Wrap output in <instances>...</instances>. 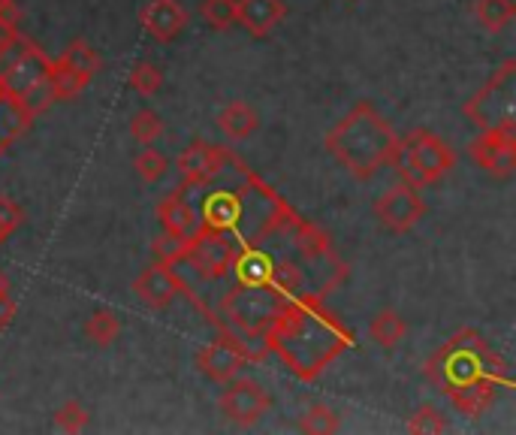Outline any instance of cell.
I'll list each match as a JSON object with an SVG mask.
<instances>
[{"label": "cell", "instance_id": "28", "mask_svg": "<svg viewBox=\"0 0 516 435\" xmlns=\"http://www.w3.org/2000/svg\"><path fill=\"white\" fill-rule=\"evenodd\" d=\"M200 16L212 31H227L236 25V0H203Z\"/></svg>", "mask_w": 516, "mask_h": 435}, {"label": "cell", "instance_id": "19", "mask_svg": "<svg viewBox=\"0 0 516 435\" xmlns=\"http://www.w3.org/2000/svg\"><path fill=\"white\" fill-rule=\"evenodd\" d=\"M218 127H221V133L230 136V139H245V136H251V133L260 127V115H257V109H254L251 103L233 100V103H227V106L221 109Z\"/></svg>", "mask_w": 516, "mask_h": 435}, {"label": "cell", "instance_id": "29", "mask_svg": "<svg viewBox=\"0 0 516 435\" xmlns=\"http://www.w3.org/2000/svg\"><path fill=\"white\" fill-rule=\"evenodd\" d=\"M405 429L414 432V435H441V432H447V420H444V414L435 405H420L408 417Z\"/></svg>", "mask_w": 516, "mask_h": 435}, {"label": "cell", "instance_id": "26", "mask_svg": "<svg viewBox=\"0 0 516 435\" xmlns=\"http://www.w3.org/2000/svg\"><path fill=\"white\" fill-rule=\"evenodd\" d=\"M185 248H188V239L166 233V230L151 239V257L154 263H163V266H179L185 260Z\"/></svg>", "mask_w": 516, "mask_h": 435}, {"label": "cell", "instance_id": "8", "mask_svg": "<svg viewBox=\"0 0 516 435\" xmlns=\"http://www.w3.org/2000/svg\"><path fill=\"white\" fill-rule=\"evenodd\" d=\"M236 248H239V242L230 233H218V230H203L200 227L188 239V248H185V260L182 263H191V269L203 281H218V278H224L230 272L233 257H236Z\"/></svg>", "mask_w": 516, "mask_h": 435}, {"label": "cell", "instance_id": "12", "mask_svg": "<svg viewBox=\"0 0 516 435\" xmlns=\"http://www.w3.org/2000/svg\"><path fill=\"white\" fill-rule=\"evenodd\" d=\"M239 161L212 142H191L179 155V173L185 179V188H206L212 185L227 167H236Z\"/></svg>", "mask_w": 516, "mask_h": 435}, {"label": "cell", "instance_id": "4", "mask_svg": "<svg viewBox=\"0 0 516 435\" xmlns=\"http://www.w3.org/2000/svg\"><path fill=\"white\" fill-rule=\"evenodd\" d=\"M284 294L275 287H266V284H236L233 290L221 297V306H218V315H212V324L221 330V333H230L236 336L239 342H245L251 360H263L266 357V345H263V336L269 330V324L275 321V315L281 312L284 306Z\"/></svg>", "mask_w": 516, "mask_h": 435}, {"label": "cell", "instance_id": "31", "mask_svg": "<svg viewBox=\"0 0 516 435\" xmlns=\"http://www.w3.org/2000/svg\"><path fill=\"white\" fill-rule=\"evenodd\" d=\"M133 170L139 173L142 182L154 185V182H160V179L166 176L169 161H166V155L157 152V149H142V152L136 155V161H133Z\"/></svg>", "mask_w": 516, "mask_h": 435}, {"label": "cell", "instance_id": "3", "mask_svg": "<svg viewBox=\"0 0 516 435\" xmlns=\"http://www.w3.org/2000/svg\"><path fill=\"white\" fill-rule=\"evenodd\" d=\"M323 145L338 167L348 170L357 182H366L393 167L399 136L372 100H357L354 109L326 133Z\"/></svg>", "mask_w": 516, "mask_h": 435}, {"label": "cell", "instance_id": "32", "mask_svg": "<svg viewBox=\"0 0 516 435\" xmlns=\"http://www.w3.org/2000/svg\"><path fill=\"white\" fill-rule=\"evenodd\" d=\"M55 426L61 432H82L88 426V408L76 399L64 402L58 411H55Z\"/></svg>", "mask_w": 516, "mask_h": 435}, {"label": "cell", "instance_id": "35", "mask_svg": "<svg viewBox=\"0 0 516 435\" xmlns=\"http://www.w3.org/2000/svg\"><path fill=\"white\" fill-rule=\"evenodd\" d=\"M16 300L10 297V290H0V333H4L16 321Z\"/></svg>", "mask_w": 516, "mask_h": 435}, {"label": "cell", "instance_id": "13", "mask_svg": "<svg viewBox=\"0 0 516 435\" xmlns=\"http://www.w3.org/2000/svg\"><path fill=\"white\" fill-rule=\"evenodd\" d=\"M248 363H251V354H248L245 342H239V339L230 336V333H221L218 342L206 345V348L197 354L200 372H206V375H209L212 381H218V384H227L230 378H236Z\"/></svg>", "mask_w": 516, "mask_h": 435}, {"label": "cell", "instance_id": "21", "mask_svg": "<svg viewBox=\"0 0 516 435\" xmlns=\"http://www.w3.org/2000/svg\"><path fill=\"white\" fill-rule=\"evenodd\" d=\"M91 73H79V70H70V67H61L52 61V73H49V88H52V97L55 100H73L79 97L88 85H91Z\"/></svg>", "mask_w": 516, "mask_h": 435}, {"label": "cell", "instance_id": "33", "mask_svg": "<svg viewBox=\"0 0 516 435\" xmlns=\"http://www.w3.org/2000/svg\"><path fill=\"white\" fill-rule=\"evenodd\" d=\"M22 224H25L22 206H19L16 200H10V197L0 194V245H4Z\"/></svg>", "mask_w": 516, "mask_h": 435}, {"label": "cell", "instance_id": "20", "mask_svg": "<svg viewBox=\"0 0 516 435\" xmlns=\"http://www.w3.org/2000/svg\"><path fill=\"white\" fill-rule=\"evenodd\" d=\"M369 333H372V339H375L381 348H396V345H402L405 336H408V321H405L396 309H381V312L372 318Z\"/></svg>", "mask_w": 516, "mask_h": 435}, {"label": "cell", "instance_id": "5", "mask_svg": "<svg viewBox=\"0 0 516 435\" xmlns=\"http://www.w3.org/2000/svg\"><path fill=\"white\" fill-rule=\"evenodd\" d=\"M52 58L25 34L0 49V91L19 97L34 115L46 112L55 97L49 88Z\"/></svg>", "mask_w": 516, "mask_h": 435}, {"label": "cell", "instance_id": "11", "mask_svg": "<svg viewBox=\"0 0 516 435\" xmlns=\"http://www.w3.org/2000/svg\"><path fill=\"white\" fill-rule=\"evenodd\" d=\"M269 408H272V396L254 378H239L236 375V378L227 381V390L221 393V411L236 426H254Z\"/></svg>", "mask_w": 516, "mask_h": 435}, {"label": "cell", "instance_id": "17", "mask_svg": "<svg viewBox=\"0 0 516 435\" xmlns=\"http://www.w3.org/2000/svg\"><path fill=\"white\" fill-rule=\"evenodd\" d=\"M197 215H200V227L203 230H218V233H230L233 236L236 233V221H239V194L227 191V188L209 191L200 200Z\"/></svg>", "mask_w": 516, "mask_h": 435}, {"label": "cell", "instance_id": "10", "mask_svg": "<svg viewBox=\"0 0 516 435\" xmlns=\"http://www.w3.org/2000/svg\"><path fill=\"white\" fill-rule=\"evenodd\" d=\"M471 158L483 173L507 179L516 170V124L480 130V136L471 142Z\"/></svg>", "mask_w": 516, "mask_h": 435}, {"label": "cell", "instance_id": "14", "mask_svg": "<svg viewBox=\"0 0 516 435\" xmlns=\"http://www.w3.org/2000/svg\"><path fill=\"white\" fill-rule=\"evenodd\" d=\"M133 294L148 306V309H166L172 306L179 294H191L188 284L172 272V266L163 263H151L148 269H142L133 281Z\"/></svg>", "mask_w": 516, "mask_h": 435}, {"label": "cell", "instance_id": "27", "mask_svg": "<svg viewBox=\"0 0 516 435\" xmlns=\"http://www.w3.org/2000/svg\"><path fill=\"white\" fill-rule=\"evenodd\" d=\"M130 136L142 145H151L163 136V118L154 109H139L130 115Z\"/></svg>", "mask_w": 516, "mask_h": 435}, {"label": "cell", "instance_id": "7", "mask_svg": "<svg viewBox=\"0 0 516 435\" xmlns=\"http://www.w3.org/2000/svg\"><path fill=\"white\" fill-rule=\"evenodd\" d=\"M465 118L477 130H495L516 124V61H504L483 88L471 94L462 106Z\"/></svg>", "mask_w": 516, "mask_h": 435}, {"label": "cell", "instance_id": "9", "mask_svg": "<svg viewBox=\"0 0 516 435\" xmlns=\"http://www.w3.org/2000/svg\"><path fill=\"white\" fill-rule=\"evenodd\" d=\"M372 212H375V218H378V224L384 230H390V233H408V230H414L423 221L426 203L420 197V188H414L408 182H399V185L387 188L375 200Z\"/></svg>", "mask_w": 516, "mask_h": 435}, {"label": "cell", "instance_id": "15", "mask_svg": "<svg viewBox=\"0 0 516 435\" xmlns=\"http://www.w3.org/2000/svg\"><path fill=\"white\" fill-rule=\"evenodd\" d=\"M139 25L154 43H172L188 28V10L179 0H148L139 10Z\"/></svg>", "mask_w": 516, "mask_h": 435}, {"label": "cell", "instance_id": "16", "mask_svg": "<svg viewBox=\"0 0 516 435\" xmlns=\"http://www.w3.org/2000/svg\"><path fill=\"white\" fill-rule=\"evenodd\" d=\"M287 16L284 0H236V25L254 40H266Z\"/></svg>", "mask_w": 516, "mask_h": 435}, {"label": "cell", "instance_id": "23", "mask_svg": "<svg viewBox=\"0 0 516 435\" xmlns=\"http://www.w3.org/2000/svg\"><path fill=\"white\" fill-rule=\"evenodd\" d=\"M477 22L486 28V31H504L513 19H516V4L513 0H477Z\"/></svg>", "mask_w": 516, "mask_h": 435}, {"label": "cell", "instance_id": "22", "mask_svg": "<svg viewBox=\"0 0 516 435\" xmlns=\"http://www.w3.org/2000/svg\"><path fill=\"white\" fill-rule=\"evenodd\" d=\"M85 336L97 345V348H109L118 342L121 336V318L112 309H97L91 312V318L85 321Z\"/></svg>", "mask_w": 516, "mask_h": 435}, {"label": "cell", "instance_id": "30", "mask_svg": "<svg viewBox=\"0 0 516 435\" xmlns=\"http://www.w3.org/2000/svg\"><path fill=\"white\" fill-rule=\"evenodd\" d=\"M127 85H130L133 91H139L142 97H151V94H157L160 85H163V70H160L157 64H151V61H139V64L130 70Z\"/></svg>", "mask_w": 516, "mask_h": 435}, {"label": "cell", "instance_id": "34", "mask_svg": "<svg viewBox=\"0 0 516 435\" xmlns=\"http://www.w3.org/2000/svg\"><path fill=\"white\" fill-rule=\"evenodd\" d=\"M22 37L19 31V13H0V49L16 43Z\"/></svg>", "mask_w": 516, "mask_h": 435}, {"label": "cell", "instance_id": "38", "mask_svg": "<svg viewBox=\"0 0 516 435\" xmlns=\"http://www.w3.org/2000/svg\"><path fill=\"white\" fill-rule=\"evenodd\" d=\"M348 4H351V0H348Z\"/></svg>", "mask_w": 516, "mask_h": 435}, {"label": "cell", "instance_id": "24", "mask_svg": "<svg viewBox=\"0 0 516 435\" xmlns=\"http://www.w3.org/2000/svg\"><path fill=\"white\" fill-rule=\"evenodd\" d=\"M55 64H61V67H70V70H79V73H97L100 70V55L85 43V40H73L58 58H55Z\"/></svg>", "mask_w": 516, "mask_h": 435}, {"label": "cell", "instance_id": "1", "mask_svg": "<svg viewBox=\"0 0 516 435\" xmlns=\"http://www.w3.org/2000/svg\"><path fill=\"white\" fill-rule=\"evenodd\" d=\"M266 354H275L299 381H317L329 363L354 348V330L326 309L317 294L287 297L263 336Z\"/></svg>", "mask_w": 516, "mask_h": 435}, {"label": "cell", "instance_id": "25", "mask_svg": "<svg viewBox=\"0 0 516 435\" xmlns=\"http://www.w3.org/2000/svg\"><path fill=\"white\" fill-rule=\"evenodd\" d=\"M299 429H302V432H311V435H332V432L341 429V417H338L329 405L314 402V405L302 414Z\"/></svg>", "mask_w": 516, "mask_h": 435}, {"label": "cell", "instance_id": "2", "mask_svg": "<svg viewBox=\"0 0 516 435\" xmlns=\"http://www.w3.org/2000/svg\"><path fill=\"white\" fill-rule=\"evenodd\" d=\"M426 378L468 417H480L510 384L504 357L477 330L450 336L429 357Z\"/></svg>", "mask_w": 516, "mask_h": 435}, {"label": "cell", "instance_id": "18", "mask_svg": "<svg viewBox=\"0 0 516 435\" xmlns=\"http://www.w3.org/2000/svg\"><path fill=\"white\" fill-rule=\"evenodd\" d=\"M157 221L166 233H176L182 239H191L200 230V215L197 206L188 200L185 191H172L157 203Z\"/></svg>", "mask_w": 516, "mask_h": 435}, {"label": "cell", "instance_id": "36", "mask_svg": "<svg viewBox=\"0 0 516 435\" xmlns=\"http://www.w3.org/2000/svg\"><path fill=\"white\" fill-rule=\"evenodd\" d=\"M0 13H19L16 0H0Z\"/></svg>", "mask_w": 516, "mask_h": 435}, {"label": "cell", "instance_id": "37", "mask_svg": "<svg viewBox=\"0 0 516 435\" xmlns=\"http://www.w3.org/2000/svg\"><path fill=\"white\" fill-rule=\"evenodd\" d=\"M0 290H10V278H7L4 269H0Z\"/></svg>", "mask_w": 516, "mask_h": 435}, {"label": "cell", "instance_id": "6", "mask_svg": "<svg viewBox=\"0 0 516 435\" xmlns=\"http://www.w3.org/2000/svg\"><path fill=\"white\" fill-rule=\"evenodd\" d=\"M393 170L402 176V182L414 188H429L456 170V152L447 139L420 127L399 139Z\"/></svg>", "mask_w": 516, "mask_h": 435}]
</instances>
